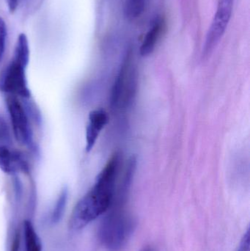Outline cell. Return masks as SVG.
Masks as SVG:
<instances>
[{
    "mask_svg": "<svg viewBox=\"0 0 250 251\" xmlns=\"http://www.w3.org/2000/svg\"><path fill=\"white\" fill-rule=\"evenodd\" d=\"M120 156L114 153L100 172L92 188L79 201L69 220V228L79 231L107 213L114 198Z\"/></svg>",
    "mask_w": 250,
    "mask_h": 251,
    "instance_id": "cell-1",
    "label": "cell"
},
{
    "mask_svg": "<svg viewBox=\"0 0 250 251\" xmlns=\"http://www.w3.org/2000/svg\"><path fill=\"white\" fill-rule=\"evenodd\" d=\"M107 212L100 227V240L109 251H122L133 234L135 221L123 205H112Z\"/></svg>",
    "mask_w": 250,
    "mask_h": 251,
    "instance_id": "cell-2",
    "label": "cell"
},
{
    "mask_svg": "<svg viewBox=\"0 0 250 251\" xmlns=\"http://www.w3.org/2000/svg\"><path fill=\"white\" fill-rule=\"evenodd\" d=\"M26 67L13 59L0 75V91L19 98H30L31 92L26 75Z\"/></svg>",
    "mask_w": 250,
    "mask_h": 251,
    "instance_id": "cell-3",
    "label": "cell"
},
{
    "mask_svg": "<svg viewBox=\"0 0 250 251\" xmlns=\"http://www.w3.org/2000/svg\"><path fill=\"white\" fill-rule=\"evenodd\" d=\"M234 0H219L218 5L207 33L203 56L207 57L223 38L233 13Z\"/></svg>",
    "mask_w": 250,
    "mask_h": 251,
    "instance_id": "cell-4",
    "label": "cell"
},
{
    "mask_svg": "<svg viewBox=\"0 0 250 251\" xmlns=\"http://www.w3.org/2000/svg\"><path fill=\"white\" fill-rule=\"evenodd\" d=\"M135 70L132 66V56L131 51L126 54L120 72L113 85L111 95L113 107L127 105L133 95L135 86Z\"/></svg>",
    "mask_w": 250,
    "mask_h": 251,
    "instance_id": "cell-5",
    "label": "cell"
},
{
    "mask_svg": "<svg viewBox=\"0 0 250 251\" xmlns=\"http://www.w3.org/2000/svg\"><path fill=\"white\" fill-rule=\"evenodd\" d=\"M6 105L16 141L23 146H30L32 131L29 116L23 104L18 97L8 96L6 99Z\"/></svg>",
    "mask_w": 250,
    "mask_h": 251,
    "instance_id": "cell-6",
    "label": "cell"
},
{
    "mask_svg": "<svg viewBox=\"0 0 250 251\" xmlns=\"http://www.w3.org/2000/svg\"><path fill=\"white\" fill-rule=\"evenodd\" d=\"M108 115L102 109L92 110L89 113L85 130V150L88 153L93 149L101 131L108 124Z\"/></svg>",
    "mask_w": 250,
    "mask_h": 251,
    "instance_id": "cell-7",
    "label": "cell"
},
{
    "mask_svg": "<svg viewBox=\"0 0 250 251\" xmlns=\"http://www.w3.org/2000/svg\"><path fill=\"white\" fill-rule=\"evenodd\" d=\"M0 169L8 175H15L20 171H26L27 163L22 155L10 146L0 147Z\"/></svg>",
    "mask_w": 250,
    "mask_h": 251,
    "instance_id": "cell-8",
    "label": "cell"
},
{
    "mask_svg": "<svg viewBox=\"0 0 250 251\" xmlns=\"http://www.w3.org/2000/svg\"><path fill=\"white\" fill-rule=\"evenodd\" d=\"M163 29L164 21L161 18H157L154 21L151 27L145 34L141 44L139 53L142 57H147L152 54L158 44L159 40L161 38Z\"/></svg>",
    "mask_w": 250,
    "mask_h": 251,
    "instance_id": "cell-9",
    "label": "cell"
},
{
    "mask_svg": "<svg viewBox=\"0 0 250 251\" xmlns=\"http://www.w3.org/2000/svg\"><path fill=\"white\" fill-rule=\"evenodd\" d=\"M23 239L25 251H42L41 239L31 221H25L23 222Z\"/></svg>",
    "mask_w": 250,
    "mask_h": 251,
    "instance_id": "cell-10",
    "label": "cell"
},
{
    "mask_svg": "<svg viewBox=\"0 0 250 251\" xmlns=\"http://www.w3.org/2000/svg\"><path fill=\"white\" fill-rule=\"evenodd\" d=\"M29 57L30 52L27 38L25 34H20L16 41L13 59L27 66L29 64Z\"/></svg>",
    "mask_w": 250,
    "mask_h": 251,
    "instance_id": "cell-11",
    "label": "cell"
},
{
    "mask_svg": "<svg viewBox=\"0 0 250 251\" xmlns=\"http://www.w3.org/2000/svg\"><path fill=\"white\" fill-rule=\"evenodd\" d=\"M68 199V190L66 187L62 190L59 195L58 199L56 201L55 206L51 215V222L53 224H57L61 221L64 215L66 205Z\"/></svg>",
    "mask_w": 250,
    "mask_h": 251,
    "instance_id": "cell-12",
    "label": "cell"
},
{
    "mask_svg": "<svg viewBox=\"0 0 250 251\" xmlns=\"http://www.w3.org/2000/svg\"><path fill=\"white\" fill-rule=\"evenodd\" d=\"M145 0H126L124 5L125 16L129 20L137 19L143 13Z\"/></svg>",
    "mask_w": 250,
    "mask_h": 251,
    "instance_id": "cell-13",
    "label": "cell"
},
{
    "mask_svg": "<svg viewBox=\"0 0 250 251\" xmlns=\"http://www.w3.org/2000/svg\"><path fill=\"white\" fill-rule=\"evenodd\" d=\"M11 142L10 130L6 124L5 121L0 117V147L10 146Z\"/></svg>",
    "mask_w": 250,
    "mask_h": 251,
    "instance_id": "cell-14",
    "label": "cell"
},
{
    "mask_svg": "<svg viewBox=\"0 0 250 251\" xmlns=\"http://www.w3.org/2000/svg\"><path fill=\"white\" fill-rule=\"evenodd\" d=\"M6 38H7V27L5 22L0 18V63L4 57L5 51Z\"/></svg>",
    "mask_w": 250,
    "mask_h": 251,
    "instance_id": "cell-15",
    "label": "cell"
},
{
    "mask_svg": "<svg viewBox=\"0 0 250 251\" xmlns=\"http://www.w3.org/2000/svg\"><path fill=\"white\" fill-rule=\"evenodd\" d=\"M236 251H250V229L248 228L244 234Z\"/></svg>",
    "mask_w": 250,
    "mask_h": 251,
    "instance_id": "cell-16",
    "label": "cell"
},
{
    "mask_svg": "<svg viewBox=\"0 0 250 251\" xmlns=\"http://www.w3.org/2000/svg\"><path fill=\"white\" fill-rule=\"evenodd\" d=\"M19 244H20V236H19V233L16 232L15 234L14 238H13L10 251H19Z\"/></svg>",
    "mask_w": 250,
    "mask_h": 251,
    "instance_id": "cell-17",
    "label": "cell"
},
{
    "mask_svg": "<svg viewBox=\"0 0 250 251\" xmlns=\"http://www.w3.org/2000/svg\"><path fill=\"white\" fill-rule=\"evenodd\" d=\"M7 6H8L9 10L10 12H14L17 8L18 4H19V0H6Z\"/></svg>",
    "mask_w": 250,
    "mask_h": 251,
    "instance_id": "cell-18",
    "label": "cell"
},
{
    "mask_svg": "<svg viewBox=\"0 0 250 251\" xmlns=\"http://www.w3.org/2000/svg\"><path fill=\"white\" fill-rule=\"evenodd\" d=\"M142 251H154L152 250V249H151V248H146V249H144Z\"/></svg>",
    "mask_w": 250,
    "mask_h": 251,
    "instance_id": "cell-19",
    "label": "cell"
}]
</instances>
